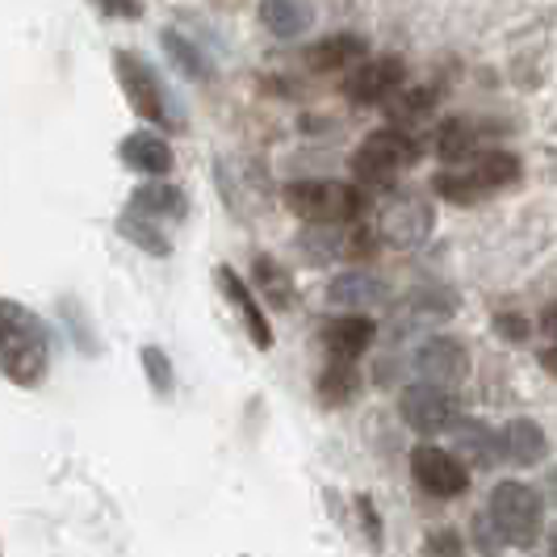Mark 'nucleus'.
Wrapping results in <instances>:
<instances>
[{"label":"nucleus","instance_id":"2eb2a0df","mask_svg":"<svg viewBox=\"0 0 557 557\" xmlns=\"http://www.w3.org/2000/svg\"><path fill=\"white\" fill-rule=\"evenodd\" d=\"M364 59V38L357 34H327L323 42H314L307 51V63L314 72H339V67H357Z\"/></svg>","mask_w":557,"mask_h":557},{"label":"nucleus","instance_id":"9d476101","mask_svg":"<svg viewBox=\"0 0 557 557\" xmlns=\"http://www.w3.org/2000/svg\"><path fill=\"white\" fill-rule=\"evenodd\" d=\"M382 239L394 244V248H416L428 239V231H432V206L423 201V197H398L386 206V214H382Z\"/></svg>","mask_w":557,"mask_h":557},{"label":"nucleus","instance_id":"a878e982","mask_svg":"<svg viewBox=\"0 0 557 557\" xmlns=\"http://www.w3.org/2000/svg\"><path fill=\"white\" fill-rule=\"evenodd\" d=\"M143 364H147V377L160 394H172V369H168V357L160 348H143Z\"/></svg>","mask_w":557,"mask_h":557},{"label":"nucleus","instance_id":"cd10ccee","mask_svg":"<svg viewBox=\"0 0 557 557\" xmlns=\"http://www.w3.org/2000/svg\"><path fill=\"white\" fill-rule=\"evenodd\" d=\"M478 549H482V554L486 557H495L503 549V536H499V529H495V524H491V516H478Z\"/></svg>","mask_w":557,"mask_h":557},{"label":"nucleus","instance_id":"f8f14e48","mask_svg":"<svg viewBox=\"0 0 557 557\" xmlns=\"http://www.w3.org/2000/svg\"><path fill=\"white\" fill-rule=\"evenodd\" d=\"M219 285H223L226 302L235 307V314L244 319V327H248L251 344H256V348H273V327H269V319H264L260 302L251 298V289L244 285V281H239V273L223 264V269H219Z\"/></svg>","mask_w":557,"mask_h":557},{"label":"nucleus","instance_id":"f257e3e1","mask_svg":"<svg viewBox=\"0 0 557 557\" xmlns=\"http://www.w3.org/2000/svg\"><path fill=\"white\" fill-rule=\"evenodd\" d=\"M51 344L42 319L13 298H0V373L17 386H38L47 377Z\"/></svg>","mask_w":557,"mask_h":557},{"label":"nucleus","instance_id":"9b49d317","mask_svg":"<svg viewBox=\"0 0 557 557\" xmlns=\"http://www.w3.org/2000/svg\"><path fill=\"white\" fill-rule=\"evenodd\" d=\"M391 298V289H386V281L377 277V273H369V269H352V273H339V277L327 285V302L332 307H344V310H364V307H382Z\"/></svg>","mask_w":557,"mask_h":557},{"label":"nucleus","instance_id":"f3484780","mask_svg":"<svg viewBox=\"0 0 557 557\" xmlns=\"http://www.w3.org/2000/svg\"><path fill=\"white\" fill-rule=\"evenodd\" d=\"M122 160H126L131 168H139V172H151V176H164L168 168L176 164V156H172L168 139H160L156 131L131 135V139L122 143Z\"/></svg>","mask_w":557,"mask_h":557},{"label":"nucleus","instance_id":"4468645a","mask_svg":"<svg viewBox=\"0 0 557 557\" xmlns=\"http://www.w3.org/2000/svg\"><path fill=\"white\" fill-rule=\"evenodd\" d=\"M373 319L369 314H344V319H335L323 327V344H327V352H332L335 361H357L364 348L373 344Z\"/></svg>","mask_w":557,"mask_h":557},{"label":"nucleus","instance_id":"2f4dec72","mask_svg":"<svg viewBox=\"0 0 557 557\" xmlns=\"http://www.w3.org/2000/svg\"><path fill=\"white\" fill-rule=\"evenodd\" d=\"M545 491H549V499L557 503V470H549V474H545Z\"/></svg>","mask_w":557,"mask_h":557},{"label":"nucleus","instance_id":"bb28decb","mask_svg":"<svg viewBox=\"0 0 557 557\" xmlns=\"http://www.w3.org/2000/svg\"><path fill=\"white\" fill-rule=\"evenodd\" d=\"M428 549H432V554H436V557H461V554H466V545H461V536H457V532H453V529L432 532V536H428Z\"/></svg>","mask_w":557,"mask_h":557},{"label":"nucleus","instance_id":"a211bd4d","mask_svg":"<svg viewBox=\"0 0 557 557\" xmlns=\"http://www.w3.org/2000/svg\"><path fill=\"white\" fill-rule=\"evenodd\" d=\"M131 214H143V219H185V194L172 189V185H143L131 197Z\"/></svg>","mask_w":557,"mask_h":557},{"label":"nucleus","instance_id":"1a4fd4ad","mask_svg":"<svg viewBox=\"0 0 557 557\" xmlns=\"http://www.w3.org/2000/svg\"><path fill=\"white\" fill-rule=\"evenodd\" d=\"M407 76V67H403V59H364L357 63V72L348 76L344 84V92H348V101H357V106H377V101H386L398 92V84Z\"/></svg>","mask_w":557,"mask_h":557},{"label":"nucleus","instance_id":"ddd939ff","mask_svg":"<svg viewBox=\"0 0 557 557\" xmlns=\"http://www.w3.org/2000/svg\"><path fill=\"white\" fill-rule=\"evenodd\" d=\"M545 453H549V441L536 419H511L499 432V457H507L511 466H536L545 461Z\"/></svg>","mask_w":557,"mask_h":557},{"label":"nucleus","instance_id":"6ab92c4d","mask_svg":"<svg viewBox=\"0 0 557 557\" xmlns=\"http://www.w3.org/2000/svg\"><path fill=\"white\" fill-rule=\"evenodd\" d=\"M453 436H457V461H474V466H491L495 461V453H499V436H491V428H482V423H453Z\"/></svg>","mask_w":557,"mask_h":557},{"label":"nucleus","instance_id":"f03ea898","mask_svg":"<svg viewBox=\"0 0 557 557\" xmlns=\"http://www.w3.org/2000/svg\"><path fill=\"white\" fill-rule=\"evenodd\" d=\"M491 524L499 529L503 545H516V549H532L536 536L545 529V499L524 486V482H499L491 491V507H486Z\"/></svg>","mask_w":557,"mask_h":557},{"label":"nucleus","instance_id":"4be33fe9","mask_svg":"<svg viewBox=\"0 0 557 557\" xmlns=\"http://www.w3.org/2000/svg\"><path fill=\"white\" fill-rule=\"evenodd\" d=\"M361 386V377H357V364L352 361H335L323 369V377H319V398L327 403V407H339V403H348L352 394Z\"/></svg>","mask_w":557,"mask_h":557},{"label":"nucleus","instance_id":"473e14b6","mask_svg":"<svg viewBox=\"0 0 557 557\" xmlns=\"http://www.w3.org/2000/svg\"><path fill=\"white\" fill-rule=\"evenodd\" d=\"M541 361H545V369H549V373H557V348H549Z\"/></svg>","mask_w":557,"mask_h":557},{"label":"nucleus","instance_id":"aec40b11","mask_svg":"<svg viewBox=\"0 0 557 557\" xmlns=\"http://www.w3.org/2000/svg\"><path fill=\"white\" fill-rule=\"evenodd\" d=\"M466 172L474 176L478 194H491V189H503V185H516L520 181V160L507 156V151H491V156H482Z\"/></svg>","mask_w":557,"mask_h":557},{"label":"nucleus","instance_id":"20e7f679","mask_svg":"<svg viewBox=\"0 0 557 557\" xmlns=\"http://www.w3.org/2000/svg\"><path fill=\"white\" fill-rule=\"evenodd\" d=\"M416 160V143L403 131H373L352 156V172L364 185H391L403 168Z\"/></svg>","mask_w":557,"mask_h":557},{"label":"nucleus","instance_id":"423d86ee","mask_svg":"<svg viewBox=\"0 0 557 557\" xmlns=\"http://www.w3.org/2000/svg\"><path fill=\"white\" fill-rule=\"evenodd\" d=\"M113 67H117L122 92L131 97V110L139 113V117H147V122H164L168 101H164V84H160V76H156L135 51H117V55H113Z\"/></svg>","mask_w":557,"mask_h":557},{"label":"nucleus","instance_id":"412c9836","mask_svg":"<svg viewBox=\"0 0 557 557\" xmlns=\"http://www.w3.org/2000/svg\"><path fill=\"white\" fill-rule=\"evenodd\" d=\"M256 285H260V294L277 310L294 307V281H289V273L281 269L273 256H256Z\"/></svg>","mask_w":557,"mask_h":557},{"label":"nucleus","instance_id":"7c9ffc66","mask_svg":"<svg viewBox=\"0 0 557 557\" xmlns=\"http://www.w3.org/2000/svg\"><path fill=\"white\" fill-rule=\"evenodd\" d=\"M541 327H545V332H549L557 339V302L549 310H545V314H541Z\"/></svg>","mask_w":557,"mask_h":557},{"label":"nucleus","instance_id":"5701e85b","mask_svg":"<svg viewBox=\"0 0 557 557\" xmlns=\"http://www.w3.org/2000/svg\"><path fill=\"white\" fill-rule=\"evenodd\" d=\"M117 231H122L131 244H139L147 256H168V251H172V244L156 231V223H151V219H143V214H126V219L117 223Z\"/></svg>","mask_w":557,"mask_h":557},{"label":"nucleus","instance_id":"c85d7f7f","mask_svg":"<svg viewBox=\"0 0 557 557\" xmlns=\"http://www.w3.org/2000/svg\"><path fill=\"white\" fill-rule=\"evenodd\" d=\"M495 327H499V335L511 339V344H524V339H529V319H520V314H499Z\"/></svg>","mask_w":557,"mask_h":557},{"label":"nucleus","instance_id":"72a5a7b5","mask_svg":"<svg viewBox=\"0 0 557 557\" xmlns=\"http://www.w3.org/2000/svg\"><path fill=\"white\" fill-rule=\"evenodd\" d=\"M549 557H557V529L549 532Z\"/></svg>","mask_w":557,"mask_h":557},{"label":"nucleus","instance_id":"7ed1b4c3","mask_svg":"<svg viewBox=\"0 0 557 557\" xmlns=\"http://www.w3.org/2000/svg\"><path fill=\"white\" fill-rule=\"evenodd\" d=\"M285 206L310 226H335L357 219L364 210V197L361 189L339 185V181H298L285 189Z\"/></svg>","mask_w":557,"mask_h":557},{"label":"nucleus","instance_id":"39448f33","mask_svg":"<svg viewBox=\"0 0 557 557\" xmlns=\"http://www.w3.org/2000/svg\"><path fill=\"white\" fill-rule=\"evenodd\" d=\"M411 474H416V482L432 499H457V495L470 491V470H466V461H457L448 448L419 445L416 453H411Z\"/></svg>","mask_w":557,"mask_h":557},{"label":"nucleus","instance_id":"b1692460","mask_svg":"<svg viewBox=\"0 0 557 557\" xmlns=\"http://www.w3.org/2000/svg\"><path fill=\"white\" fill-rule=\"evenodd\" d=\"M436 151H441L445 164L457 168L474 151V131H470L466 122H445V126H441V139H436Z\"/></svg>","mask_w":557,"mask_h":557},{"label":"nucleus","instance_id":"dca6fc26","mask_svg":"<svg viewBox=\"0 0 557 557\" xmlns=\"http://www.w3.org/2000/svg\"><path fill=\"white\" fill-rule=\"evenodd\" d=\"M260 22L277 38H298L314 26V9L310 0H260Z\"/></svg>","mask_w":557,"mask_h":557},{"label":"nucleus","instance_id":"c756f323","mask_svg":"<svg viewBox=\"0 0 557 557\" xmlns=\"http://www.w3.org/2000/svg\"><path fill=\"white\" fill-rule=\"evenodd\" d=\"M110 17H139V0H97Z\"/></svg>","mask_w":557,"mask_h":557},{"label":"nucleus","instance_id":"0eeeda50","mask_svg":"<svg viewBox=\"0 0 557 557\" xmlns=\"http://www.w3.org/2000/svg\"><path fill=\"white\" fill-rule=\"evenodd\" d=\"M398 416L407 428H416L423 436H432V432H448L453 423H457V403L448 398V391L441 386H428V382H419V386H407L403 398H398Z\"/></svg>","mask_w":557,"mask_h":557},{"label":"nucleus","instance_id":"6e6552de","mask_svg":"<svg viewBox=\"0 0 557 557\" xmlns=\"http://www.w3.org/2000/svg\"><path fill=\"white\" fill-rule=\"evenodd\" d=\"M416 369L428 386H441V391L457 386L470 373V348L461 339H453V335H432V339L419 344Z\"/></svg>","mask_w":557,"mask_h":557},{"label":"nucleus","instance_id":"393cba45","mask_svg":"<svg viewBox=\"0 0 557 557\" xmlns=\"http://www.w3.org/2000/svg\"><path fill=\"white\" fill-rule=\"evenodd\" d=\"M164 51L176 59V67H181L185 76H194V81H210V63H206V55H201L197 47H189L181 34H172V29H168V34H164Z\"/></svg>","mask_w":557,"mask_h":557}]
</instances>
